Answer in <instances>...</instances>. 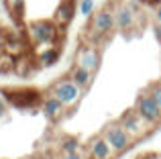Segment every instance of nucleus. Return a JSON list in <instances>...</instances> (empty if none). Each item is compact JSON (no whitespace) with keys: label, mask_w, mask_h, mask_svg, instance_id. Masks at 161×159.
Wrapping results in <instances>:
<instances>
[{"label":"nucleus","mask_w":161,"mask_h":159,"mask_svg":"<svg viewBox=\"0 0 161 159\" xmlns=\"http://www.w3.org/2000/svg\"><path fill=\"white\" fill-rule=\"evenodd\" d=\"M8 2V8L14 16H20L23 14V8H25V0H6Z\"/></svg>","instance_id":"f3484780"},{"label":"nucleus","mask_w":161,"mask_h":159,"mask_svg":"<svg viewBox=\"0 0 161 159\" xmlns=\"http://www.w3.org/2000/svg\"><path fill=\"white\" fill-rule=\"evenodd\" d=\"M4 43H6V39L2 37V33H0V55L4 53Z\"/></svg>","instance_id":"5701e85b"},{"label":"nucleus","mask_w":161,"mask_h":159,"mask_svg":"<svg viewBox=\"0 0 161 159\" xmlns=\"http://www.w3.org/2000/svg\"><path fill=\"white\" fill-rule=\"evenodd\" d=\"M6 102H8V98H6V94L4 92H0V116L6 112Z\"/></svg>","instance_id":"aec40b11"},{"label":"nucleus","mask_w":161,"mask_h":159,"mask_svg":"<svg viewBox=\"0 0 161 159\" xmlns=\"http://www.w3.org/2000/svg\"><path fill=\"white\" fill-rule=\"evenodd\" d=\"M61 149H63V153H78L80 151V143L75 139H67V141H63Z\"/></svg>","instance_id":"a211bd4d"},{"label":"nucleus","mask_w":161,"mask_h":159,"mask_svg":"<svg viewBox=\"0 0 161 159\" xmlns=\"http://www.w3.org/2000/svg\"><path fill=\"white\" fill-rule=\"evenodd\" d=\"M137 114L141 116L145 123L155 124V123L161 120V106L155 102V98L151 94L141 96V98L137 100Z\"/></svg>","instance_id":"f03ea898"},{"label":"nucleus","mask_w":161,"mask_h":159,"mask_svg":"<svg viewBox=\"0 0 161 159\" xmlns=\"http://www.w3.org/2000/svg\"><path fill=\"white\" fill-rule=\"evenodd\" d=\"M20 49H23V45H20L16 39H6V43H4V51L10 53V55H16Z\"/></svg>","instance_id":"2eb2a0df"},{"label":"nucleus","mask_w":161,"mask_h":159,"mask_svg":"<svg viewBox=\"0 0 161 159\" xmlns=\"http://www.w3.org/2000/svg\"><path fill=\"white\" fill-rule=\"evenodd\" d=\"M141 116L137 114V112H126V114H122V118H120V124L129 131V135H141L143 131H145V127H143V123H141Z\"/></svg>","instance_id":"1a4fd4ad"},{"label":"nucleus","mask_w":161,"mask_h":159,"mask_svg":"<svg viewBox=\"0 0 161 159\" xmlns=\"http://www.w3.org/2000/svg\"><path fill=\"white\" fill-rule=\"evenodd\" d=\"M29 37L35 45H49L57 39V27L49 20H35L29 25Z\"/></svg>","instance_id":"f257e3e1"},{"label":"nucleus","mask_w":161,"mask_h":159,"mask_svg":"<svg viewBox=\"0 0 161 159\" xmlns=\"http://www.w3.org/2000/svg\"><path fill=\"white\" fill-rule=\"evenodd\" d=\"M71 80H74L80 88H86L88 84H90V80H92V72L86 69V68H82V65H75L74 72H71Z\"/></svg>","instance_id":"f8f14e48"},{"label":"nucleus","mask_w":161,"mask_h":159,"mask_svg":"<svg viewBox=\"0 0 161 159\" xmlns=\"http://www.w3.org/2000/svg\"><path fill=\"white\" fill-rule=\"evenodd\" d=\"M63 159H84V157L78 155V153H65V155H63Z\"/></svg>","instance_id":"412c9836"},{"label":"nucleus","mask_w":161,"mask_h":159,"mask_svg":"<svg viewBox=\"0 0 161 159\" xmlns=\"http://www.w3.org/2000/svg\"><path fill=\"white\" fill-rule=\"evenodd\" d=\"M51 96H55L57 100H61L63 106H71V104H75L78 98H80V86L74 80H63V82H57L53 86Z\"/></svg>","instance_id":"7ed1b4c3"},{"label":"nucleus","mask_w":161,"mask_h":159,"mask_svg":"<svg viewBox=\"0 0 161 159\" xmlns=\"http://www.w3.org/2000/svg\"><path fill=\"white\" fill-rule=\"evenodd\" d=\"M74 14H75V2L74 0H63V2L57 6V10H55V23L61 25V27H65V25L71 23Z\"/></svg>","instance_id":"0eeeda50"},{"label":"nucleus","mask_w":161,"mask_h":159,"mask_svg":"<svg viewBox=\"0 0 161 159\" xmlns=\"http://www.w3.org/2000/svg\"><path fill=\"white\" fill-rule=\"evenodd\" d=\"M98 63H100V55H98V51H96L94 47H82V49H80L78 65H82V68L94 72V69L98 68Z\"/></svg>","instance_id":"423d86ee"},{"label":"nucleus","mask_w":161,"mask_h":159,"mask_svg":"<svg viewBox=\"0 0 161 159\" xmlns=\"http://www.w3.org/2000/svg\"><path fill=\"white\" fill-rule=\"evenodd\" d=\"M8 100L14 102V106L25 108V106H33V104L39 102V94L33 90H23V92H14V94H6Z\"/></svg>","instance_id":"6e6552de"},{"label":"nucleus","mask_w":161,"mask_h":159,"mask_svg":"<svg viewBox=\"0 0 161 159\" xmlns=\"http://www.w3.org/2000/svg\"><path fill=\"white\" fill-rule=\"evenodd\" d=\"M114 16H116V23H118V27H120V29H130V27H133L135 14H133V10H130L129 6H126V8H120V10H118Z\"/></svg>","instance_id":"ddd939ff"},{"label":"nucleus","mask_w":161,"mask_h":159,"mask_svg":"<svg viewBox=\"0 0 161 159\" xmlns=\"http://www.w3.org/2000/svg\"><path fill=\"white\" fill-rule=\"evenodd\" d=\"M139 2H147V4H153V6H157L161 0H139Z\"/></svg>","instance_id":"b1692460"},{"label":"nucleus","mask_w":161,"mask_h":159,"mask_svg":"<svg viewBox=\"0 0 161 159\" xmlns=\"http://www.w3.org/2000/svg\"><path fill=\"white\" fill-rule=\"evenodd\" d=\"M106 141L112 147V151H125L130 145V135L122 124H114L106 131Z\"/></svg>","instance_id":"20e7f679"},{"label":"nucleus","mask_w":161,"mask_h":159,"mask_svg":"<svg viewBox=\"0 0 161 159\" xmlns=\"http://www.w3.org/2000/svg\"><path fill=\"white\" fill-rule=\"evenodd\" d=\"M57 57H59L57 49H55V47H47L45 51L39 53V63L41 65H53L55 61H57Z\"/></svg>","instance_id":"4468645a"},{"label":"nucleus","mask_w":161,"mask_h":159,"mask_svg":"<svg viewBox=\"0 0 161 159\" xmlns=\"http://www.w3.org/2000/svg\"><path fill=\"white\" fill-rule=\"evenodd\" d=\"M110 153H112V147L108 145V141L96 139L94 143L90 145V155L94 157V159H108Z\"/></svg>","instance_id":"9b49d317"},{"label":"nucleus","mask_w":161,"mask_h":159,"mask_svg":"<svg viewBox=\"0 0 161 159\" xmlns=\"http://www.w3.org/2000/svg\"><path fill=\"white\" fill-rule=\"evenodd\" d=\"M80 14L82 16H90L94 12V0H80Z\"/></svg>","instance_id":"dca6fc26"},{"label":"nucleus","mask_w":161,"mask_h":159,"mask_svg":"<svg viewBox=\"0 0 161 159\" xmlns=\"http://www.w3.org/2000/svg\"><path fill=\"white\" fill-rule=\"evenodd\" d=\"M151 96H153L155 102L161 106V84H155V86H151Z\"/></svg>","instance_id":"6ab92c4d"},{"label":"nucleus","mask_w":161,"mask_h":159,"mask_svg":"<svg viewBox=\"0 0 161 159\" xmlns=\"http://www.w3.org/2000/svg\"><path fill=\"white\" fill-rule=\"evenodd\" d=\"M63 108H65L63 102L57 100L55 96H49V98H45V102H43V112H45V116L51 118V120L59 118V116L63 114Z\"/></svg>","instance_id":"9d476101"},{"label":"nucleus","mask_w":161,"mask_h":159,"mask_svg":"<svg viewBox=\"0 0 161 159\" xmlns=\"http://www.w3.org/2000/svg\"><path fill=\"white\" fill-rule=\"evenodd\" d=\"M155 19H157V23H161V2L155 6Z\"/></svg>","instance_id":"4be33fe9"},{"label":"nucleus","mask_w":161,"mask_h":159,"mask_svg":"<svg viewBox=\"0 0 161 159\" xmlns=\"http://www.w3.org/2000/svg\"><path fill=\"white\" fill-rule=\"evenodd\" d=\"M114 23H116V16L110 10L98 12V14L94 16V20H92V37H102V35H106V33H110L112 27H114Z\"/></svg>","instance_id":"39448f33"}]
</instances>
